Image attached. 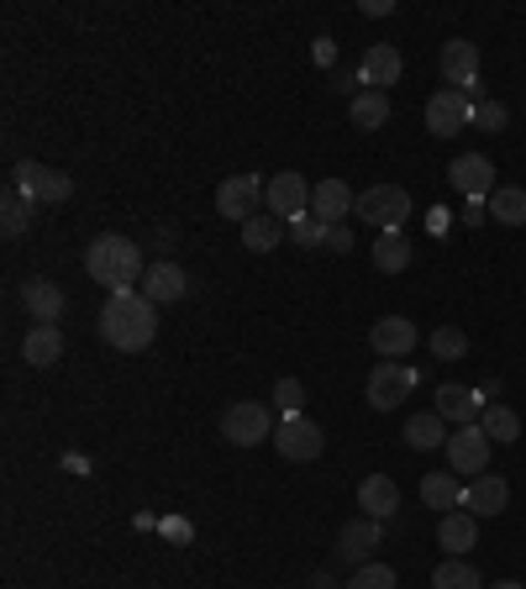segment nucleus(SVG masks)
Masks as SVG:
<instances>
[{
    "label": "nucleus",
    "mask_w": 526,
    "mask_h": 589,
    "mask_svg": "<svg viewBox=\"0 0 526 589\" xmlns=\"http://www.w3.org/2000/svg\"><path fill=\"white\" fill-rule=\"evenodd\" d=\"M101 337L117 353H142L159 337V305L148 295H132V290H111L101 305Z\"/></svg>",
    "instance_id": "nucleus-1"
},
{
    "label": "nucleus",
    "mask_w": 526,
    "mask_h": 589,
    "mask_svg": "<svg viewBox=\"0 0 526 589\" xmlns=\"http://www.w3.org/2000/svg\"><path fill=\"white\" fill-rule=\"evenodd\" d=\"M84 268H90V280L105 290H132L148 274V258H142V247L132 237H117V232H105L95 243L84 247Z\"/></svg>",
    "instance_id": "nucleus-2"
},
{
    "label": "nucleus",
    "mask_w": 526,
    "mask_h": 589,
    "mask_svg": "<svg viewBox=\"0 0 526 589\" xmlns=\"http://www.w3.org/2000/svg\"><path fill=\"white\" fill-rule=\"evenodd\" d=\"M11 190H17L21 201H32V205H63L69 195H74V180H69L63 169H48V163L21 159L17 174H11Z\"/></svg>",
    "instance_id": "nucleus-3"
},
{
    "label": "nucleus",
    "mask_w": 526,
    "mask_h": 589,
    "mask_svg": "<svg viewBox=\"0 0 526 589\" xmlns=\"http://www.w3.org/2000/svg\"><path fill=\"white\" fill-rule=\"evenodd\" d=\"M274 447H280L284 464H316L326 453V437L305 410H295V416H280V422H274Z\"/></svg>",
    "instance_id": "nucleus-4"
},
{
    "label": "nucleus",
    "mask_w": 526,
    "mask_h": 589,
    "mask_svg": "<svg viewBox=\"0 0 526 589\" xmlns=\"http://www.w3.org/2000/svg\"><path fill=\"white\" fill-rule=\"evenodd\" d=\"M353 211H358L368 226H380V232H401L405 216H411V190H405V184H368Z\"/></svg>",
    "instance_id": "nucleus-5"
},
{
    "label": "nucleus",
    "mask_w": 526,
    "mask_h": 589,
    "mask_svg": "<svg viewBox=\"0 0 526 589\" xmlns=\"http://www.w3.org/2000/svg\"><path fill=\"white\" fill-rule=\"evenodd\" d=\"M311 190H316V184H305V174L284 169V174H274L269 190H263V211H269V216H280L284 226L301 222V216H311Z\"/></svg>",
    "instance_id": "nucleus-6"
},
{
    "label": "nucleus",
    "mask_w": 526,
    "mask_h": 589,
    "mask_svg": "<svg viewBox=\"0 0 526 589\" xmlns=\"http://www.w3.org/2000/svg\"><path fill=\"white\" fill-rule=\"evenodd\" d=\"M222 437L232 447H259L263 437H274V416L259 400H237V406L222 410Z\"/></svg>",
    "instance_id": "nucleus-7"
},
{
    "label": "nucleus",
    "mask_w": 526,
    "mask_h": 589,
    "mask_svg": "<svg viewBox=\"0 0 526 589\" xmlns=\"http://www.w3.org/2000/svg\"><path fill=\"white\" fill-rule=\"evenodd\" d=\"M416 385H422V374H416L411 364H380L374 374H368V406L374 410H401Z\"/></svg>",
    "instance_id": "nucleus-8"
},
{
    "label": "nucleus",
    "mask_w": 526,
    "mask_h": 589,
    "mask_svg": "<svg viewBox=\"0 0 526 589\" xmlns=\"http://www.w3.org/2000/svg\"><path fill=\"white\" fill-rule=\"evenodd\" d=\"M447 464H453V474H464V479L489 474V437H485V427H479V422L453 427V437H447Z\"/></svg>",
    "instance_id": "nucleus-9"
},
{
    "label": "nucleus",
    "mask_w": 526,
    "mask_h": 589,
    "mask_svg": "<svg viewBox=\"0 0 526 589\" xmlns=\"http://www.w3.org/2000/svg\"><path fill=\"white\" fill-rule=\"evenodd\" d=\"M263 190H269V180H259V174H232V180H222V190H216V211H222L226 222H253Z\"/></svg>",
    "instance_id": "nucleus-10"
},
{
    "label": "nucleus",
    "mask_w": 526,
    "mask_h": 589,
    "mask_svg": "<svg viewBox=\"0 0 526 589\" xmlns=\"http://www.w3.org/2000/svg\"><path fill=\"white\" fill-rule=\"evenodd\" d=\"M468 111H474V101H468L464 90H437L432 101H426V132L432 138H453V132H464L468 126Z\"/></svg>",
    "instance_id": "nucleus-11"
},
{
    "label": "nucleus",
    "mask_w": 526,
    "mask_h": 589,
    "mask_svg": "<svg viewBox=\"0 0 526 589\" xmlns=\"http://www.w3.org/2000/svg\"><path fill=\"white\" fill-rule=\"evenodd\" d=\"M447 180H453V190L468 195V201H485V195L500 190V184H495V163H489L485 153H464V159H453Z\"/></svg>",
    "instance_id": "nucleus-12"
},
{
    "label": "nucleus",
    "mask_w": 526,
    "mask_h": 589,
    "mask_svg": "<svg viewBox=\"0 0 526 589\" xmlns=\"http://www.w3.org/2000/svg\"><path fill=\"white\" fill-rule=\"evenodd\" d=\"M416 337H422V332H416V322H411V316H380V322H374V332H368V343H374V353H380L385 364H401L405 353L416 347Z\"/></svg>",
    "instance_id": "nucleus-13"
},
{
    "label": "nucleus",
    "mask_w": 526,
    "mask_h": 589,
    "mask_svg": "<svg viewBox=\"0 0 526 589\" xmlns=\"http://www.w3.org/2000/svg\"><path fill=\"white\" fill-rule=\"evenodd\" d=\"M142 295L153 305H174L190 295V274H184L180 264H169V258H159V264H148V274H142Z\"/></svg>",
    "instance_id": "nucleus-14"
},
{
    "label": "nucleus",
    "mask_w": 526,
    "mask_h": 589,
    "mask_svg": "<svg viewBox=\"0 0 526 589\" xmlns=\"http://www.w3.org/2000/svg\"><path fill=\"white\" fill-rule=\"evenodd\" d=\"M401 69H405L401 48H395V42H374L364 59H358V84H368V90H385V84L401 80Z\"/></svg>",
    "instance_id": "nucleus-15"
},
{
    "label": "nucleus",
    "mask_w": 526,
    "mask_h": 589,
    "mask_svg": "<svg viewBox=\"0 0 526 589\" xmlns=\"http://www.w3.org/2000/svg\"><path fill=\"white\" fill-rule=\"evenodd\" d=\"M353 205H358V195L343 180H322L311 190V216L322 226H343V216H353Z\"/></svg>",
    "instance_id": "nucleus-16"
},
{
    "label": "nucleus",
    "mask_w": 526,
    "mask_h": 589,
    "mask_svg": "<svg viewBox=\"0 0 526 589\" xmlns=\"http://www.w3.org/2000/svg\"><path fill=\"white\" fill-rule=\"evenodd\" d=\"M443 80L453 84V90H474L479 84V48L464 38L443 42Z\"/></svg>",
    "instance_id": "nucleus-17"
},
{
    "label": "nucleus",
    "mask_w": 526,
    "mask_h": 589,
    "mask_svg": "<svg viewBox=\"0 0 526 589\" xmlns=\"http://www.w3.org/2000/svg\"><path fill=\"white\" fill-rule=\"evenodd\" d=\"M368 548H380V521L374 516H358V521H347L343 537H337V558L353 563V569H364L368 563Z\"/></svg>",
    "instance_id": "nucleus-18"
},
{
    "label": "nucleus",
    "mask_w": 526,
    "mask_h": 589,
    "mask_svg": "<svg viewBox=\"0 0 526 589\" xmlns=\"http://www.w3.org/2000/svg\"><path fill=\"white\" fill-rule=\"evenodd\" d=\"M485 406H489V395H474V389H464V385H443V389H437V416H443V422H458V427L479 422Z\"/></svg>",
    "instance_id": "nucleus-19"
},
{
    "label": "nucleus",
    "mask_w": 526,
    "mask_h": 589,
    "mask_svg": "<svg viewBox=\"0 0 526 589\" xmlns=\"http://www.w3.org/2000/svg\"><path fill=\"white\" fill-rule=\"evenodd\" d=\"M506 500H510V485L500 474H479V479H468V489H464L468 516H500Z\"/></svg>",
    "instance_id": "nucleus-20"
},
{
    "label": "nucleus",
    "mask_w": 526,
    "mask_h": 589,
    "mask_svg": "<svg viewBox=\"0 0 526 589\" xmlns=\"http://www.w3.org/2000/svg\"><path fill=\"white\" fill-rule=\"evenodd\" d=\"M358 506H364V516H374V521H390L395 506H401V489H395L390 474H368L364 485H358Z\"/></svg>",
    "instance_id": "nucleus-21"
},
{
    "label": "nucleus",
    "mask_w": 526,
    "mask_h": 589,
    "mask_svg": "<svg viewBox=\"0 0 526 589\" xmlns=\"http://www.w3.org/2000/svg\"><path fill=\"white\" fill-rule=\"evenodd\" d=\"M21 358L32 368H53L63 358V332L59 326H48V322H38L32 332H27V343H21Z\"/></svg>",
    "instance_id": "nucleus-22"
},
{
    "label": "nucleus",
    "mask_w": 526,
    "mask_h": 589,
    "mask_svg": "<svg viewBox=\"0 0 526 589\" xmlns=\"http://www.w3.org/2000/svg\"><path fill=\"white\" fill-rule=\"evenodd\" d=\"M21 301H27V311H32L38 322L59 326V316H63V290L53 285V280H27V285H21Z\"/></svg>",
    "instance_id": "nucleus-23"
},
{
    "label": "nucleus",
    "mask_w": 526,
    "mask_h": 589,
    "mask_svg": "<svg viewBox=\"0 0 526 589\" xmlns=\"http://www.w3.org/2000/svg\"><path fill=\"white\" fill-rule=\"evenodd\" d=\"M422 500L432 510H453V506H464V485H458V474H453V468H432V474H426L422 479Z\"/></svg>",
    "instance_id": "nucleus-24"
},
{
    "label": "nucleus",
    "mask_w": 526,
    "mask_h": 589,
    "mask_svg": "<svg viewBox=\"0 0 526 589\" xmlns=\"http://www.w3.org/2000/svg\"><path fill=\"white\" fill-rule=\"evenodd\" d=\"M437 542H443L453 558H458V552H468L474 542H479V516H468V510H447L443 527H437Z\"/></svg>",
    "instance_id": "nucleus-25"
},
{
    "label": "nucleus",
    "mask_w": 526,
    "mask_h": 589,
    "mask_svg": "<svg viewBox=\"0 0 526 589\" xmlns=\"http://www.w3.org/2000/svg\"><path fill=\"white\" fill-rule=\"evenodd\" d=\"M347 116H353L358 132H380V126L390 122V95H385V90H358L353 105H347Z\"/></svg>",
    "instance_id": "nucleus-26"
},
{
    "label": "nucleus",
    "mask_w": 526,
    "mask_h": 589,
    "mask_svg": "<svg viewBox=\"0 0 526 589\" xmlns=\"http://www.w3.org/2000/svg\"><path fill=\"white\" fill-rule=\"evenodd\" d=\"M405 443L416 447V453L447 447V422L437 416V410H422V416H411V422H405Z\"/></svg>",
    "instance_id": "nucleus-27"
},
{
    "label": "nucleus",
    "mask_w": 526,
    "mask_h": 589,
    "mask_svg": "<svg viewBox=\"0 0 526 589\" xmlns=\"http://www.w3.org/2000/svg\"><path fill=\"white\" fill-rule=\"evenodd\" d=\"M411 237L405 232H380V243H374V268L380 274H401V268H411Z\"/></svg>",
    "instance_id": "nucleus-28"
},
{
    "label": "nucleus",
    "mask_w": 526,
    "mask_h": 589,
    "mask_svg": "<svg viewBox=\"0 0 526 589\" xmlns=\"http://www.w3.org/2000/svg\"><path fill=\"white\" fill-rule=\"evenodd\" d=\"M280 243H284V222H280V216L259 211L253 222H243V247H247V253H274Z\"/></svg>",
    "instance_id": "nucleus-29"
},
{
    "label": "nucleus",
    "mask_w": 526,
    "mask_h": 589,
    "mask_svg": "<svg viewBox=\"0 0 526 589\" xmlns=\"http://www.w3.org/2000/svg\"><path fill=\"white\" fill-rule=\"evenodd\" d=\"M479 427H485L489 443H516V437H522V416L510 406H500V400H489L485 416H479Z\"/></svg>",
    "instance_id": "nucleus-30"
},
{
    "label": "nucleus",
    "mask_w": 526,
    "mask_h": 589,
    "mask_svg": "<svg viewBox=\"0 0 526 589\" xmlns=\"http://www.w3.org/2000/svg\"><path fill=\"white\" fill-rule=\"evenodd\" d=\"M489 211H495L500 226H526V190L522 184H500V190L489 195Z\"/></svg>",
    "instance_id": "nucleus-31"
},
{
    "label": "nucleus",
    "mask_w": 526,
    "mask_h": 589,
    "mask_svg": "<svg viewBox=\"0 0 526 589\" xmlns=\"http://www.w3.org/2000/svg\"><path fill=\"white\" fill-rule=\"evenodd\" d=\"M432 589H485V585H479V573L468 569L464 558H447V563H437V573H432Z\"/></svg>",
    "instance_id": "nucleus-32"
},
{
    "label": "nucleus",
    "mask_w": 526,
    "mask_h": 589,
    "mask_svg": "<svg viewBox=\"0 0 526 589\" xmlns=\"http://www.w3.org/2000/svg\"><path fill=\"white\" fill-rule=\"evenodd\" d=\"M27 222H32V201H21L17 190H6V201H0V232H6V237H21Z\"/></svg>",
    "instance_id": "nucleus-33"
},
{
    "label": "nucleus",
    "mask_w": 526,
    "mask_h": 589,
    "mask_svg": "<svg viewBox=\"0 0 526 589\" xmlns=\"http://www.w3.org/2000/svg\"><path fill=\"white\" fill-rule=\"evenodd\" d=\"M468 122L479 126V132H506V122H510V111L500 101H479L474 111H468Z\"/></svg>",
    "instance_id": "nucleus-34"
},
{
    "label": "nucleus",
    "mask_w": 526,
    "mask_h": 589,
    "mask_svg": "<svg viewBox=\"0 0 526 589\" xmlns=\"http://www.w3.org/2000/svg\"><path fill=\"white\" fill-rule=\"evenodd\" d=\"M274 406H280V416L305 410V385L301 379H274Z\"/></svg>",
    "instance_id": "nucleus-35"
},
{
    "label": "nucleus",
    "mask_w": 526,
    "mask_h": 589,
    "mask_svg": "<svg viewBox=\"0 0 526 589\" xmlns=\"http://www.w3.org/2000/svg\"><path fill=\"white\" fill-rule=\"evenodd\" d=\"M347 589H395V569H390V563H364Z\"/></svg>",
    "instance_id": "nucleus-36"
},
{
    "label": "nucleus",
    "mask_w": 526,
    "mask_h": 589,
    "mask_svg": "<svg viewBox=\"0 0 526 589\" xmlns=\"http://www.w3.org/2000/svg\"><path fill=\"white\" fill-rule=\"evenodd\" d=\"M290 237H295V247H311V253H316V247L326 243V226L316 222V216H301V222H290Z\"/></svg>",
    "instance_id": "nucleus-37"
},
{
    "label": "nucleus",
    "mask_w": 526,
    "mask_h": 589,
    "mask_svg": "<svg viewBox=\"0 0 526 589\" xmlns=\"http://www.w3.org/2000/svg\"><path fill=\"white\" fill-rule=\"evenodd\" d=\"M432 353H437V358H464L468 337L464 332H453V326H443V332H432Z\"/></svg>",
    "instance_id": "nucleus-38"
},
{
    "label": "nucleus",
    "mask_w": 526,
    "mask_h": 589,
    "mask_svg": "<svg viewBox=\"0 0 526 589\" xmlns=\"http://www.w3.org/2000/svg\"><path fill=\"white\" fill-rule=\"evenodd\" d=\"M326 253H353V232L347 226H326Z\"/></svg>",
    "instance_id": "nucleus-39"
},
{
    "label": "nucleus",
    "mask_w": 526,
    "mask_h": 589,
    "mask_svg": "<svg viewBox=\"0 0 526 589\" xmlns=\"http://www.w3.org/2000/svg\"><path fill=\"white\" fill-rule=\"evenodd\" d=\"M163 537H169V542H190V521H180V516H169V521H163Z\"/></svg>",
    "instance_id": "nucleus-40"
},
{
    "label": "nucleus",
    "mask_w": 526,
    "mask_h": 589,
    "mask_svg": "<svg viewBox=\"0 0 526 589\" xmlns=\"http://www.w3.org/2000/svg\"><path fill=\"white\" fill-rule=\"evenodd\" d=\"M358 11H364V17H390V11H395V0H364Z\"/></svg>",
    "instance_id": "nucleus-41"
},
{
    "label": "nucleus",
    "mask_w": 526,
    "mask_h": 589,
    "mask_svg": "<svg viewBox=\"0 0 526 589\" xmlns=\"http://www.w3.org/2000/svg\"><path fill=\"white\" fill-rule=\"evenodd\" d=\"M316 63H337V48H332V38L316 42Z\"/></svg>",
    "instance_id": "nucleus-42"
},
{
    "label": "nucleus",
    "mask_w": 526,
    "mask_h": 589,
    "mask_svg": "<svg viewBox=\"0 0 526 589\" xmlns=\"http://www.w3.org/2000/svg\"><path fill=\"white\" fill-rule=\"evenodd\" d=\"M464 222H468V226H479V222H485V201H468V211H464Z\"/></svg>",
    "instance_id": "nucleus-43"
},
{
    "label": "nucleus",
    "mask_w": 526,
    "mask_h": 589,
    "mask_svg": "<svg viewBox=\"0 0 526 589\" xmlns=\"http://www.w3.org/2000/svg\"><path fill=\"white\" fill-rule=\"evenodd\" d=\"M353 84H358V74H337V84H332V90H337V95H353Z\"/></svg>",
    "instance_id": "nucleus-44"
},
{
    "label": "nucleus",
    "mask_w": 526,
    "mask_h": 589,
    "mask_svg": "<svg viewBox=\"0 0 526 589\" xmlns=\"http://www.w3.org/2000/svg\"><path fill=\"white\" fill-rule=\"evenodd\" d=\"M495 589H526V585H522V579H500V585H495Z\"/></svg>",
    "instance_id": "nucleus-45"
}]
</instances>
